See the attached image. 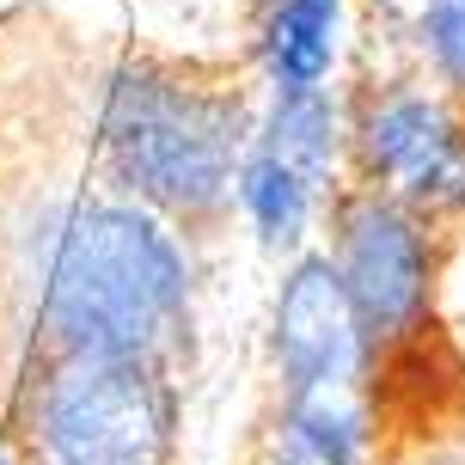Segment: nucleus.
I'll return each instance as SVG.
<instances>
[{"mask_svg":"<svg viewBox=\"0 0 465 465\" xmlns=\"http://www.w3.org/2000/svg\"><path fill=\"white\" fill-rule=\"evenodd\" d=\"M13 288L37 349L178 368L196 337L190 239L116 190L31 203L13 227Z\"/></svg>","mask_w":465,"mask_h":465,"instance_id":"1","label":"nucleus"},{"mask_svg":"<svg viewBox=\"0 0 465 465\" xmlns=\"http://www.w3.org/2000/svg\"><path fill=\"white\" fill-rule=\"evenodd\" d=\"M257 135V98L232 74L116 55L93 86V165L104 190L153 209L178 232H209L232 214V184Z\"/></svg>","mask_w":465,"mask_h":465,"instance_id":"2","label":"nucleus"},{"mask_svg":"<svg viewBox=\"0 0 465 465\" xmlns=\"http://www.w3.org/2000/svg\"><path fill=\"white\" fill-rule=\"evenodd\" d=\"M6 447L19 453V465H178V368L141 355L37 349L13 392Z\"/></svg>","mask_w":465,"mask_h":465,"instance_id":"3","label":"nucleus"},{"mask_svg":"<svg viewBox=\"0 0 465 465\" xmlns=\"http://www.w3.org/2000/svg\"><path fill=\"white\" fill-rule=\"evenodd\" d=\"M325 232H331V263L343 276L361 337H368V368L386 361L411 343L441 337V221L404 209L398 196L343 184L325 203Z\"/></svg>","mask_w":465,"mask_h":465,"instance_id":"4","label":"nucleus"},{"mask_svg":"<svg viewBox=\"0 0 465 465\" xmlns=\"http://www.w3.org/2000/svg\"><path fill=\"white\" fill-rule=\"evenodd\" d=\"M349 104V184L398 196L429 221H465V98L417 74L368 80Z\"/></svg>","mask_w":465,"mask_h":465,"instance_id":"5","label":"nucleus"},{"mask_svg":"<svg viewBox=\"0 0 465 465\" xmlns=\"http://www.w3.org/2000/svg\"><path fill=\"white\" fill-rule=\"evenodd\" d=\"M270 380L276 404L301 398H349L368 386V337L355 319L331 252L306 245L288 257L270 294Z\"/></svg>","mask_w":465,"mask_h":465,"instance_id":"6","label":"nucleus"},{"mask_svg":"<svg viewBox=\"0 0 465 465\" xmlns=\"http://www.w3.org/2000/svg\"><path fill=\"white\" fill-rule=\"evenodd\" d=\"M349 0H257L252 62L263 93H312L337 80Z\"/></svg>","mask_w":465,"mask_h":465,"instance_id":"7","label":"nucleus"},{"mask_svg":"<svg viewBox=\"0 0 465 465\" xmlns=\"http://www.w3.org/2000/svg\"><path fill=\"white\" fill-rule=\"evenodd\" d=\"M331 196L337 190H325L312 172H301L294 160H282V153H270V147L252 141V153L239 165V184H232V214L245 221L257 252L288 263V257H301L312 245Z\"/></svg>","mask_w":465,"mask_h":465,"instance_id":"8","label":"nucleus"},{"mask_svg":"<svg viewBox=\"0 0 465 465\" xmlns=\"http://www.w3.org/2000/svg\"><path fill=\"white\" fill-rule=\"evenodd\" d=\"M398 44L411 49L417 80L465 98V0H404Z\"/></svg>","mask_w":465,"mask_h":465,"instance_id":"9","label":"nucleus"},{"mask_svg":"<svg viewBox=\"0 0 465 465\" xmlns=\"http://www.w3.org/2000/svg\"><path fill=\"white\" fill-rule=\"evenodd\" d=\"M263 465H312V460L294 453V447H282V441H270V447H263Z\"/></svg>","mask_w":465,"mask_h":465,"instance_id":"10","label":"nucleus"},{"mask_svg":"<svg viewBox=\"0 0 465 465\" xmlns=\"http://www.w3.org/2000/svg\"><path fill=\"white\" fill-rule=\"evenodd\" d=\"M0 465H19V453H13V447H6V435H0Z\"/></svg>","mask_w":465,"mask_h":465,"instance_id":"11","label":"nucleus"},{"mask_svg":"<svg viewBox=\"0 0 465 465\" xmlns=\"http://www.w3.org/2000/svg\"><path fill=\"white\" fill-rule=\"evenodd\" d=\"M417 465H447V460H435V453H417Z\"/></svg>","mask_w":465,"mask_h":465,"instance_id":"12","label":"nucleus"},{"mask_svg":"<svg viewBox=\"0 0 465 465\" xmlns=\"http://www.w3.org/2000/svg\"><path fill=\"white\" fill-rule=\"evenodd\" d=\"M252 6H257V0H252Z\"/></svg>","mask_w":465,"mask_h":465,"instance_id":"13","label":"nucleus"}]
</instances>
